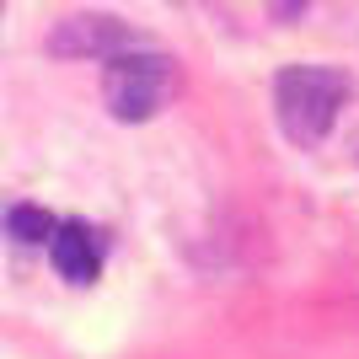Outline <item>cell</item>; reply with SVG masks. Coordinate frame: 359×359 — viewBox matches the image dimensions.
<instances>
[{
	"label": "cell",
	"instance_id": "obj_1",
	"mask_svg": "<svg viewBox=\"0 0 359 359\" xmlns=\"http://www.w3.org/2000/svg\"><path fill=\"white\" fill-rule=\"evenodd\" d=\"M348 75L338 65H290L273 75V118L285 129L290 145L316 150L327 145L338 118L348 107Z\"/></svg>",
	"mask_w": 359,
	"mask_h": 359
},
{
	"label": "cell",
	"instance_id": "obj_2",
	"mask_svg": "<svg viewBox=\"0 0 359 359\" xmlns=\"http://www.w3.org/2000/svg\"><path fill=\"white\" fill-rule=\"evenodd\" d=\"M177 91H182L177 60L156 54V48H123L102 70V102L118 123H150L156 113L177 102Z\"/></svg>",
	"mask_w": 359,
	"mask_h": 359
},
{
	"label": "cell",
	"instance_id": "obj_3",
	"mask_svg": "<svg viewBox=\"0 0 359 359\" xmlns=\"http://www.w3.org/2000/svg\"><path fill=\"white\" fill-rule=\"evenodd\" d=\"M123 48H140L135 27L123 16H102V11L65 16L60 27L48 32V54H60V60H113Z\"/></svg>",
	"mask_w": 359,
	"mask_h": 359
},
{
	"label": "cell",
	"instance_id": "obj_4",
	"mask_svg": "<svg viewBox=\"0 0 359 359\" xmlns=\"http://www.w3.org/2000/svg\"><path fill=\"white\" fill-rule=\"evenodd\" d=\"M48 252H54V269H60L70 285H91V279L102 273V236H97L86 220H60L54 236H48Z\"/></svg>",
	"mask_w": 359,
	"mask_h": 359
},
{
	"label": "cell",
	"instance_id": "obj_5",
	"mask_svg": "<svg viewBox=\"0 0 359 359\" xmlns=\"http://www.w3.org/2000/svg\"><path fill=\"white\" fill-rule=\"evenodd\" d=\"M6 225H11V236H16V241H48L60 220H54L48 210H38V204H16Z\"/></svg>",
	"mask_w": 359,
	"mask_h": 359
}]
</instances>
